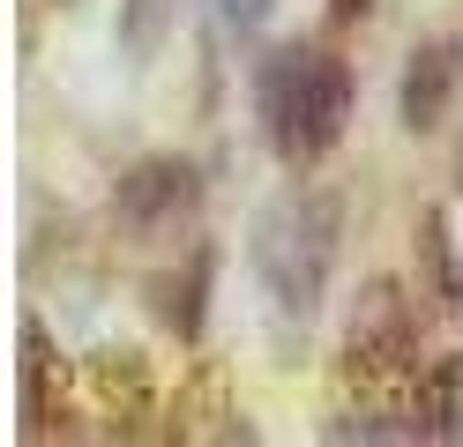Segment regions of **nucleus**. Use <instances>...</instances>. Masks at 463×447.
I'll list each match as a JSON object with an SVG mask.
<instances>
[{"label": "nucleus", "mask_w": 463, "mask_h": 447, "mask_svg": "<svg viewBox=\"0 0 463 447\" xmlns=\"http://www.w3.org/2000/svg\"><path fill=\"white\" fill-rule=\"evenodd\" d=\"M344 396L359 403L352 425H336V440H419V313H411V298H403V284H366L359 291V306L352 321H344Z\"/></svg>", "instance_id": "nucleus-1"}, {"label": "nucleus", "mask_w": 463, "mask_h": 447, "mask_svg": "<svg viewBox=\"0 0 463 447\" xmlns=\"http://www.w3.org/2000/svg\"><path fill=\"white\" fill-rule=\"evenodd\" d=\"M254 105H262L269 149L284 164H314L344 142V119H352V75L344 60L314 52V45H284L262 60L254 75Z\"/></svg>", "instance_id": "nucleus-2"}, {"label": "nucleus", "mask_w": 463, "mask_h": 447, "mask_svg": "<svg viewBox=\"0 0 463 447\" xmlns=\"http://www.w3.org/2000/svg\"><path fill=\"white\" fill-rule=\"evenodd\" d=\"M329 261H336V201L329 194H284L254 224V276L269 284L277 313L314 321V306L329 291Z\"/></svg>", "instance_id": "nucleus-3"}, {"label": "nucleus", "mask_w": 463, "mask_h": 447, "mask_svg": "<svg viewBox=\"0 0 463 447\" xmlns=\"http://www.w3.org/2000/svg\"><path fill=\"white\" fill-rule=\"evenodd\" d=\"M194 209H202V179H194V164H180V157L135 164V172L120 179V194H112V217H120L135 238H172V231H187Z\"/></svg>", "instance_id": "nucleus-4"}, {"label": "nucleus", "mask_w": 463, "mask_h": 447, "mask_svg": "<svg viewBox=\"0 0 463 447\" xmlns=\"http://www.w3.org/2000/svg\"><path fill=\"white\" fill-rule=\"evenodd\" d=\"M15 410H23V440H52V417H68V358L52 350V336L38 328V313L15 321Z\"/></svg>", "instance_id": "nucleus-5"}, {"label": "nucleus", "mask_w": 463, "mask_h": 447, "mask_svg": "<svg viewBox=\"0 0 463 447\" xmlns=\"http://www.w3.org/2000/svg\"><path fill=\"white\" fill-rule=\"evenodd\" d=\"M172 440H187V447H232V440H254V425L240 417V403H232V387L217 366H194L180 380V396H172Z\"/></svg>", "instance_id": "nucleus-6"}, {"label": "nucleus", "mask_w": 463, "mask_h": 447, "mask_svg": "<svg viewBox=\"0 0 463 447\" xmlns=\"http://www.w3.org/2000/svg\"><path fill=\"white\" fill-rule=\"evenodd\" d=\"M456 82H463V45H419L411 68H403V89H396L403 127L433 135V127H441V112H449V98H456Z\"/></svg>", "instance_id": "nucleus-7"}, {"label": "nucleus", "mask_w": 463, "mask_h": 447, "mask_svg": "<svg viewBox=\"0 0 463 447\" xmlns=\"http://www.w3.org/2000/svg\"><path fill=\"white\" fill-rule=\"evenodd\" d=\"M90 396L135 433L150 417V366H142V350H98L90 358Z\"/></svg>", "instance_id": "nucleus-8"}, {"label": "nucleus", "mask_w": 463, "mask_h": 447, "mask_svg": "<svg viewBox=\"0 0 463 447\" xmlns=\"http://www.w3.org/2000/svg\"><path fill=\"white\" fill-rule=\"evenodd\" d=\"M411 410H419V440H463V358H433Z\"/></svg>", "instance_id": "nucleus-9"}, {"label": "nucleus", "mask_w": 463, "mask_h": 447, "mask_svg": "<svg viewBox=\"0 0 463 447\" xmlns=\"http://www.w3.org/2000/svg\"><path fill=\"white\" fill-rule=\"evenodd\" d=\"M210 276H217V254H210V247H194V254H187V276H172V284H165V321H172V336H180V343H194V336H202Z\"/></svg>", "instance_id": "nucleus-10"}, {"label": "nucleus", "mask_w": 463, "mask_h": 447, "mask_svg": "<svg viewBox=\"0 0 463 447\" xmlns=\"http://www.w3.org/2000/svg\"><path fill=\"white\" fill-rule=\"evenodd\" d=\"M419 276H426L433 313H456L463 306V284H456V261H449V217H441V209H426V217H419Z\"/></svg>", "instance_id": "nucleus-11"}, {"label": "nucleus", "mask_w": 463, "mask_h": 447, "mask_svg": "<svg viewBox=\"0 0 463 447\" xmlns=\"http://www.w3.org/2000/svg\"><path fill=\"white\" fill-rule=\"evenodd\" d=\"M172 30V0H120V52L128 60H150Z\"/></svg>", "instance_id": "nucleus-12"}, {"label": "nucleus", "mask_w": 463, "mask_h": 447, "mask_svg": "<svg viewBox=\"0 0 463 447\" xmlns=\"http://www.w3.org/2000/svg\"><path fill=\"white\" fill-rule=\"evenodd\" d=\"M210 8H217V23L232 30V38H254V30L277 15V0H210Z\"/></svg>", "instance_id": "nucleus-13"}, {"label": "nucleus", "mask_w": 463, "mask_h": 447, "mask_svg": "<svg viewBox=\"0 0 463 447\" xmlns=\"http://www.w3.org/2000/svg\"><path fill=\"white\" fill-rule=\"evenodd\" d=\"M366 8H373V0H329V15H336V23H359Z\"/></svg>", "instance_id": "nucleus-14"}]
</instances>
